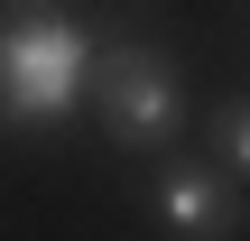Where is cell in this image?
<instances>
[{
  "label": "cell",
  "mask_w": 250,
  "mask_h": 241,
  "mask_svg": "<svg viewBox=\"0 0 250 241\" xmlns=\"http://www.w3.org/2000/svg\"><path fill=\"white\" fill-rule=\"evenodd\" d=\"M204 158H213L232 186H250V93H223V102L204 111Z\"/></svg>",
  "instance_id": "cell-4"
},
{
  "label": "cell",
  "mask_w": 250,
  "mask_h": 241,
  "mask_svg": "<svg viewBox=\"0 0 250 241\" xmlns=\"http://www.w3.org/2000/svg\"><path fill=\"white\" fill-rule=\"evenodd\" d=\"M83 111L102 121V139L121 158H167L186 139V65H176V46L139 37V28H102Z\"/></svg>",
  "instance_id": "cell-2"
},
{
  "label": "cell",
  "mask_w": 250,
  "mask_h": 241,
  "mask_svg": "<svg viewBox=\"0 0 250 241\" xmlns=\"http://www.w3.org/2000/svg\"><path fill=\"white\" fill-rule=\"evenodd\" d=\"M102 28L65 0H0V121L19 139H56L93 93Z\"/></svg>",
  "instance_id": "cell-1"
},
{
  "label": "cell",
  "mask_w": 250,
  "mask_h": 241,
  "mask_svg": "<svg viewBox=\"0 0 250 241\" xmlns=\"http://www.w3.org/2000/svg\"><path fill=\"white\" fill-rule=\"evenodd\" d=\"M139 214H148V232H167V241H241V186L213 158L167 149L139 176Z\"/></svg>",
  "instance_id": "cell-3"
}]
</instances>
